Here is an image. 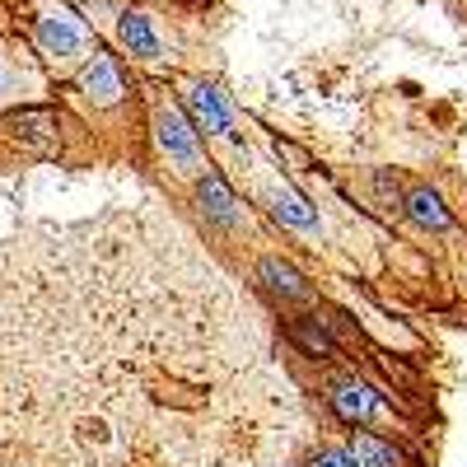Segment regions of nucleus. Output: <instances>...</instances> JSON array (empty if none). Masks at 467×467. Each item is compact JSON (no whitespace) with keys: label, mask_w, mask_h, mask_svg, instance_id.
Wrapping results in <instances>:
<instances>
[{"label":"nucleus","mask_w":467,"mask_h":467,"mask_svg":"<svg viewBox=\"0 0 467 467\" xmlns=\"http://www.w3.org/2000/svg\"><path fill=\"white\" fill-rule=\"evenodd\" d=\"M154 136H160V150L182 169V173H197L202 169V140H197V122H187L178 108H164L160 122H154Z\"/></svg>","instance_id":"1"},{"label":"nucleus","mask_w":467,"mask_h":467,"mask_svg":"<svg viewBox=\"0 0 467 467\" xmlns=\"http://www.w3.org/2000/svg\"><path fill=\"white\" fill-rule=\"evenodd\" d=\"M0 127L10 131L15 145H24V150H33V154H52V150H57V117H52L47 108H19V112H10Z\"/></svg>","instance_id":"2"},{"label":"nucleus","mask_w":467,"mask_h":467,"mask_svg":"<svg viewBox=\"0 0 467 467\" xmlns=\"http://www.w3.org/2000/svg\"><path fill=\"white\" fill-rule=\"evenodd\" d=\"M187 112H192V122H197V131L206 136H224L234 127V112L229 103L211 89V85H197V89H187Z\"/></svg>","instance_id":"3"},{"label":"nucleus","mask_w":467,"mask_h":467,"mask_svg":"<svg viewBox=\"0 0 467 467\" xmlns=\"http://www.w3.org/2000/svg\"><path fill=\"white\" fill-rule=\"evenodd\" d=\"M327 402H332V411H337L341 420H350V425H360V420H369V411L379 407V398H374V388H369V383H360V379H341V383H332V393H327Z\"/></svg>","instance_id":"4"},{"label":"nucleus","mask_w":467,"mask_h":467,"mask_svg":"<svg viewBox=\"0 0 467 467\" xmlns=\"http://www.w3.org/2000/svg\"><path fill=\"white\" fill-rule=\"evenodd\" d=\"M37 43H43L47 57H75L85 47V33L70 15H43L37 19Z\"/></svg>","instance_id":"5"},{"label":"nucleus","mask_w":467,"mask_h":467,"mask_svg":"<svg viewBox=\"0 0 467 467\" xmlns=\"http://www.w3.org/2000/svg\"><path fill=\"white\" fill-rule=\"evenodd\" d=\"M80 89H85L89 99H99V103H117V99H122V75H117V61H112L108 52H94V57L85 61Z\"/></svg>","instance_id":"6"},{"label":"nucleus","mask_w":467,"mask_h":467,"mask_svg":"<svg viewBox=\"0 0 467 467\" xmlns=\"http://www.w3.org/2000/svg\"><path fill=\"white\" fill-rule=\"evenodd\" d=\"M197 206H202L206 220H220V224H234V215H239V202H234L229 182H224L215 169H206V173L197 178Z\"/></svg>","instance_id":"7"},{"label":"nucleus","mask_w":467,"mask_h":467,"mask_svg":"<svg viewBox=\"0 0 467 467\" xmlns=\"http://www.w3.org/2000/svg\"><path fill=\"white\" fill-rule=\"evenodd\" d=\"M402 211L420 224V229H449V211H444V202H440V192H431V187H411L407 192V202H402Z\"/></svg>","instance_id":"8"},{"label":"nucleus","mask_w":467,"mask_h":467,"mask_svg":"<svg viewBox=\"0 0 467 467\" xmlns=\"http://www.w3.org/2000/svg\"><path fill=\"white\" fill-rule=\"evenodd\" d=\"M117 37H122V47L131 52V57H160V37H154V28H150V19L145 15H122V24H117Z\"/></svg>","instance_id":"9"},{"label":"nucleus","mask_w":467,"mask_h":467,"mask_svg":"<svg viewBox=\"0 0 467 467\" xmlns=\"http://www.w3.org/2000/svg\"><path fill=\"white\" fill-rule=\"evenodd\" d=\"M257 276L266 281V290H276L281 299H308V285H304V276L290 266V262H276V257H266L262 266H257Z\"/></svg>","instance_id":"10"},{"label":"nucleus","mask_w":467,"mask_h":467,"mask_svg":"<svg viewBox=\"0 0 467 467\" xmlns=\"http://www.w3.org/2000/svg\"><path fill=\"white\" fill-rule=\"evenodd\" d=\"M271 215H276L281 224H290V229H314V224H318L314 206H308V202L299 197V192H290V187L271 192Z\"/></svg>","instance_id":"11"},{"label":"nucleus","mask_w":467,"mask_h":467,"mask_svg":"<svg viewBox=\"0 0 467 467\" xmlns=\"http://www.w3.org/2000/svg\"><path fill=\"white\" fill-rule=\"evenodd\" d=\"M350 453H356L360 467H398V462H402V453H398L393 444L379 440V435H369V431H360L356 440H350Z\"/></svg>","instance_id":"12"},{"label":"nucleus","mask_w":467,"mask_h":467,"mask_svg":"<svg viewBox=\"0 0 467 467\" xmlns=\"http://www.w3.org/2000/svg\"><path fill=\"white\" fill-rule=\"evenodd\" d=\"M290 337L308 350V356H337V341H332L314 318H295V323H290Z\"/></svg>","instance_id":"13"},{"label":"nucleus","mask_w":467,"mask_h":467,"mask_svg":"<svg viewBox=\"0 0 467 467\" xmlns=\"http://www.w3.org/2000/svg\"><path fill=\"white\" fill-rule=\"evenodd\" d=\"M308 467H360V462H356L350 449H323V453L308 458Z\"/></svg>","instance_id":"14"}]
</instances>
